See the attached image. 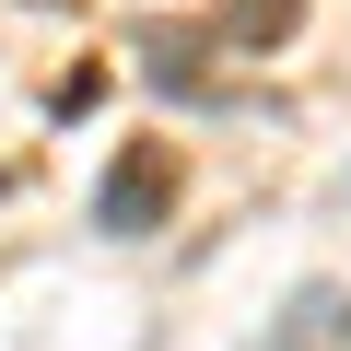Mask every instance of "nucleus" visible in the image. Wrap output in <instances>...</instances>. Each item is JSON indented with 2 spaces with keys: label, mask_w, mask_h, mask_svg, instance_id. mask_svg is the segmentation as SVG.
I'll return each mask as SVG.
<instances>
[{
  "label": "nucleus",
  "mask_w": 351,
  "mask_h": 351,
  "mask_svg": "<svg viewBox=\"0 0 351 351\" xmlns=\"http://www.w3.org/2000/svg\"><path fill=\"white\" fill-rule=\"evenodd\" d=\"M164 211H176V152H164V141H129V152L106 164V188H94V223H106V234H152Z\"/></svg>",
  "instance_id": "f257e3e1"
},
{
  "label": "nucleus",
  "mask_w": 351,
  "mask_h": 351,
  "mask_svg": "<svg viewBox=\"0 0 351 351\" xmlns=\"http://www.w3.org/2000/svg\"><path fill=\"white\" fill-rule=\"evenodd\" d=\"M339 339H351V281H304L258 351H339Z\"/></svg>",
  "instance_id": "f03ea898"
},
{
  "label": "nucleus",
  "mask_w": 351,
  "mask_h": 351,
  "mask_svg": "<svg viewBox=\"0 0 351 351\" xmlns=\"http://www.w3.org/2000/svg\"><path fill=\"white\" fill-rule=\"evenodd\" d=\"M293 24H304V0H223V47H293Z\"/></svg>",
  "instance_id": "7ed1b4c3"
}]
</instances>
